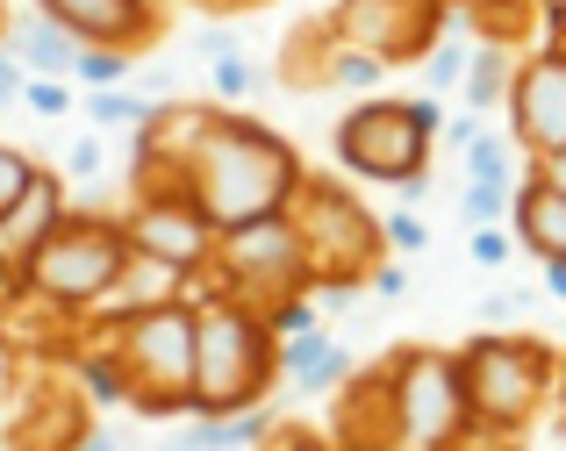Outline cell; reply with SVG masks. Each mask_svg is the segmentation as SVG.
<instances>
[{
    "label": "cell",
    "instance_id": "cell-15",
    "mask_svg": "<svg viewBox=\"0 0 566 451\" xmlns=\"http://www.w3.org/2000/svg\"><path fill=\"white\" fill-rule=\"evenodd\" d=\"M516 237L545 265H566V193H553L545 179H524V193H516Z\"/></svg>",
    "mask_w": 566,
    "mask_h": 451
},
{
    "label": "cell",
    "instance_id": "cell-7",
    "mask_svg": "<svg viewBox=\"0 0 566 451\" xmlns=\"http://www.w3.org/2000/svg\"><path fill=\"white\" fill-rule=\"evenodd\" d=\"M216 273H222V294L259 315L287 308L308 287V259H302V237L287 230V216H265V222L216 237Z\"/></svg>",
    "mask_w": 566,
    "mask_h": 451
},
{
    "label": "cell",
    "instance_id": "cell-24",
    "mask_svg": "<svg viewBox=\"0 0 566 451\" xmlns=\"http://www.w3.org/2000/svg\"><path fill=\"white\" fill-rule=\"evenodd\" d=\"M545 14H553V22L566 29V0H545Z\"/></svg>",
    "mask_w": 566,
    "mask_h": 451
},
{
    "label": "cell",
    "instance_id": "cell-16",
    "mask_svg": "<svg viewBox=\"0 0 566 451\" xmlns=\"http://www.w3.org/2000/svg\"><path fill=\"white\" fill-rule=\"evenodd\" d=\"M345 444L352 451H395V395H387V366L345 395Z\"/></svg>",
    "mask_w": 566,
    "mask_h": 451
},
{
    "label": "cell",
    "instance_id": "cell-23",
    "mask_svg": "<svg viewBox=\"0 0 566 451\" xmlns=\"http://www.w3.org/2000/svg\"><path fill=\"white\" fill-rule=\"evenodd\" d=\"M201 8H216V14H244V8H265V0H201Z\"/></svg>",
    "mask_w": 566,
    "mask_h": 451
},
{
    "label": "cell",
    "instance_id": "cell-14",
    "mask_svg": "<svg viewBox=\"0 0 566 451\" xmlns=\"http://www.w3.org/2000/svg\"><path fill=\"white\" fill-rule=\"evenodd\" d=\"M8 438H14V451H80L86 444V401L72 395L65 380L29 387Z\"/></svg>",
    "mask_w": 566,
    "mask_h": 451
},
{
    "label": "cell",
    "instance_id": "cell-17",
    "mask_svg": "<svg viewBox=\"0 0 566 451\" xmlns=\"http://www.w3.org/2000/svg\"><path fill=\"white\" fill-rule=\"evenodd\" d=\"M29 179H36V172H29V158H22V150H8V144H0V216H8V208L29 193Z\"/></svg>",
    "mask_w": 566,
    "mask_h": 451
},
{
    "label": "cell",
    "instance_id": "cell-11",
    "mask_svg": "<svg viewBox=\"0 0 566 451\" xmlns=\"http://www.w3.org/2000/svg\"><path fill=\"white\" fill-rule=\"evenodd\" d=\"M123 237H129L137 259L166 265V273H193V265L216 259V230L201 222V208H193L180 187H151V193H144L137 216L123 222Z\"/></svg>",
    "mask_w": 566,
    "mask_h": 451
},
{
    "label": "cell",
    "instance_id": "cell-6",
    "mask_svg": "<svg viewBox=\"0 0 566 451\" xmlns=\"http://www.w3.org/2000/svg\"><path fill=\"white\" fill-rule=\"evenodd\" d=\"M287 230L302 237L308 280H331V287H352L380 265V222L352 201L337 179H302L287 201Z\"/></svg>",
    "mask_w": 566,
    "mask_h": 451
},
{
    "label": "cell",
    "instance_id": "cell-13",
    "mask_svg": "<svg viewBox=\"0 0 566 451\" xmlns=\"http://www.w3.org/2000/svg\"><path fill=\"white\" fill-rule=\"evenodd\" d=\"M36 8L51 14L57 29H72V36L108 43L115 57L158 36V8H151V0H36Z\"/></svg>",
    "mask_w": 566,
    "mask_h": 451
},
{
    "label": "cell",
    "instance_id": "cell-21",
    "mask_svg": "<svg viewBox=\"0 0 566 451\" xmlns=\"http://www.w3.org/2000/svg\"><path fill=\"white\" fill-rule=\"evenodd\" d=\"M265 451H323V444L308 438V430H273V438H265Z\"/></svg>",
    "mask_w": 566,
    "mask_h": 451
},
{
    "label": "cell",
    "instance_id": "cell-8",
    "mask_svg": "<svg viewBox=\"0 0 566 451\" xmlns=\"http://www.w3.org/2000/svg\"><path fill=\"white\" fill-rule=\"evenodd\" d=\"M387 395H395V444L401 451H444L473 423L467 395H459V358L423 352V344L387 366Z\"/></svg>",
    "mask_w": 566,
    "mask_h": 451
},
{
    "label": "cell",
    "instance_id": "cell-25",
    "mask_svg": "<svg viewBox=\"0 0 566 451\" xmlns=\"http://www.w3.org/2000/svg\"><path fill=\"white\" fill-rule=\"evenodd\" d=\"M553 294H566V265H553Z\"/></svg>",
    "mask_w": 566,
    "mask_h": 451
},
{
    "label": "cell",
    "instance_id": "cell-2",
    "mask_svg": "<svg viewBox=\"0 0 566 451\" xmlns=\"http://www.w3.org/2000/svg\"><path fill=\"white\" fill-rule=\"evenodd\" d=\"M273 315L244 308L230 294H208L193 308V409L208 416H244L273 387Z\"/></svg>",
    "mask_w": 566,
    "mask_h": 451
},
{
    "label": "cell",
    "instance_id": "cell-10",
    "mask_svg": "<svg viewBox=\"0 0 566 451\" xmlns=\"http://www.w3.org/2000/svg\"><path fill=\"white\" fill-rule=\"evenodd\" d=\"M444 0H337L331 36L352 43L366 65H409L438 43Z\"/></svg>",
    "mask_w": 566,
    "mask_h": 451
},
{
    "label": "cell",
    "instance_id": "cell-9",
    "mask_svg": "<svg viewBox=\"0 0 566 451\" xmlns=\"http://www.w3.org/2000/svg\"><path fill=\"white\" fill-rule=\"evenodd\" d=\"M430 129H438V115L423 101H359L337 123V158L359 179H387V187L395 179H423Z\"/></svg>",
    "mask_w": 566,
    "mask_h": 451
},
{
    "label": "cell",
    "instance_id": "cell-18",
    "mask_svg": "<svg viewBox=\"0 0 566 451\" xmlns=\"http://www.w3.org/2000/svg\"><path fill=\"white\" fill-rule=\"evenodd\" d=\"M287 358H294V373H302V380H331V373H337V352L323 337H302Z\"/></svg>",
    "mask_w": 566,
    "mask_h": 451
},
{
    "label": "cell",
    "instance_id": "cell-3",
    "mask_svg": "<svg viewBox=\"0 0 566 451\" xmlns=\"http://www.w3.org/2000/svg\"><path fill=\"white\" fill-rule=\"evenodd\" d=\"M129 259H137V251H129L123 222L65 216L14 259V273H22L29 301H43V308H94V301H108L123 287Z\"/></svg>",
    "mask_w": 566,
    "mask_h": 451
},
{
    "label": "cell",
    "instance_id": "cell-20",
    "mask_svg": "<svg viewBox=\"0 0 566 451\" xmlns=\"http://www.w3.org/2000/svg\"><path fill=\"white\" fill-rule=\"evenodd\" d=\"M14 380H22V358H14V344L0 337V401L14 395Z\"/></svg>",
    "mask_w": 566,
    "mask_h": 451
},
{
    "label": "cell",
    "instance_id": "cell-12",
    "mask_svg": "<svg viewBox=\"0 0 566 451\" xmlns=\"http://www.w3.org/2000/svg\"><path fill=\"white\" fill-rule=\"evenodd\" d=\"M510 123L524 137L531 158H553L566 150V51H538L516 65V86H510Z\"/></svg>",
    "mask_w": 566,
    "mask_h": 451
},
{
    "label": "cell",
    "instance_id": "cell-5",
    "mask_svg": "<svg viewBox=\"0 0 566 451\" xmlns=\"http://www.w3.org/2000/svg\"><path fill=\"white\" fill-rule=\"evenodd\" d=\"M115 380L137 409L172 416L193 409V308L180 301H151L129 323H115V352H108Z\"/></svg>",
    "mask_w": 566,
    "mask_h": 451
},
{
    "label": "cell",
    "instance_id": "cell-22",
    "mask_svg": "<svg viewBox=\"0 0 566 451\" xmlns=\"http://www.w3.org/2000/svg\"><path fill=\"white\" fill-rule=\"evenodd\" d=\"M538 179H545L553 193H566V150H553V158H538Z\"/></svg>",
    "mask_w": 566,
    "mask_h": 451
},
{
    "label": "cell",
    "instance_id": "cell-4",
    "mask_svg": "<svg viewBox=\"0 0 566 451\" xmlns=\"http://www.w3.org/2000/svg\"><path fill=\"white\" fill-rule=\"evenodd\" d=\"M459 395H467V416L481 430L516 438L559 395V352L538 337H473L459 358Z\"/></svg>",
    "mask_w": 566,
    "mask_h": 451
},
{
    "label": "cell",
    "instance_id": "cell-19",
    "mask_svg": "<svg viewBox=\"0 0 566 451\" xmlns=\"http://www.w3.org/2000/svg\"><path fill=\"white\" fill-rule=\"evenodd\" d=\"M444 451H516V444L502 438V430H481V423H467V430H459V438L444 444Z\"/></svg>",
    "mask_w": 566,
    "mask_h": 451
},
{
    "label": "cell",
    "instance_id": "cell-1",
    "mask_svg": "<svg viewBox=\"0 0 566 451\" xmlns=\"http://www.w3.org/2000/svg\"><path fill=\"white\" fill-rule=\"evenodd\" d=\"M302 158H294L287 137L244 123V115H208L201 144H193L187 172H180V193L201 208V222L216 237L244 230V222H265V216H287L294 187H302Z\"/></svg>",
    "mask_w": 566,
    "mask_h": 451
}]
</instances>
